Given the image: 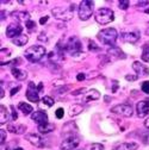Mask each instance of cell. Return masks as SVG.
Returning a JSON list of instances; mask_svg holds the SVG:
<instances>
[{"label": "cell", "mask_w": 149, "mask_h": 150, "mask_svg": "<svg viewBox=\"0 0 149 150\" xmlns=\"http://www.w3.org/2000/svg\"><path fill=\"white\" fill-rule=\"evenodd\" d=\"M56 45H57L56 47L57 49H60L63 52H69V55L73 56V57H75L77 55H82V52H81V42L75 36L69 37V38L66 40V41L65 40L59 41Z\"/></svg>", "instance_id": "obj_1"}, {"label": "cell", "mask_w": 149, "mask_h": 150, "mask_svg": "<svg viewBox=\"0 0 149 150\" xmlns=\"http://www.w3.org/2000/svg\"><path fill=\"white\" fill-rule=\"evenodd\" d=\"M98 40L105 44V45H110L111 47H115L116 41L118 38V32L116 29L114 28H107V29H103L98 32Z\"/></svg>", "instance_id": "obj_2"}, {"label": "cell", "mask_w": 149, "mask_h": 150, "mask_svg": "<svg viewBox=\"0 0 149 150\" xmlns=\"http://www.w3.org/2000/svg\"><path fill=\"white\" fill-rule=\"evenodd\" d=\"M44 55H45V49L42 45H32V47L28 48L24 52L25 59L32 63L40 62L43 59Z\"/></svg>", "instance_id": "obj_3"}, {"label": "cell", "mask_w": 149, "mask_h": 150, "mask_svg": "<svg viewBox=\"0 0 149 150\" xmlns=\"http://www.w3.org/2000/svg\"><path fill=\"white\" fill-rule=\"evenodd\" d=\"M115 19V13L112 10H110L107 7L99 8L96 12V22L100 25H106L111 22H114Z\"/></svg>", "instance_id": "obj_4"}, {"label": "cell", "mask_w": 149, "mask_h": 150, "mask_svg": "<svg viewBox=\"0 0 149 150\" xmlns=\"http://www.w3.org/2000/svg\"><path fill=\"white\" fill-rule=\"evenodd\" d=\"M51 14L62 22H68L73 18V6L70 7H54L51 10Z\"/></svg>", "instance_id": "obj_5"}, {"label": "cell", "mask_w": 149, "mask_h": 150, "mask_svg": "<svg viewBox=\"0 0 149 150\" xmlns=\"http://www.w3.org/2000/svg\"><path fill=\"white\" fill-rule=\"evenodd\" d=\"M93 7H94V3L91 1V0H84L81 1V4L79 5V18L81 21H88L89 17L93 13Z\"/></svg>", "instance_id": "obj_6"}, {"label": "cell", "mask_w": 149, "mask_h": 150, "mask_svg": "<svg viewBox=\"0 0 149 150\" xmlns=\"http://www.w3.org/2000/svg\"><path fill=\"white\" fill-rule=\"evenodd\" d=\"M111 112L115 115H119V116H123V117H131L134 115V110L130 105H126V104H119V105H116L111 108Z\"/></svg>", "instance_id": "obj_7"}, {"label": "cell", "mask_w": 149, "mask_h": 150, "mask_svg": "<svg viewBox=\"0 0 149 150\" xmlns=\"http://www.w3.org/2000/svg\"><path fill=\"white\" fill-rule=\"evenodd\" d=\"M26 98L31 101V103H37L40 104V91L36 87V85L33 82H30L26 89Z\"/></svg>", "instance_id": "obj_8"}, {"label": "cell", "mask_w": 149, "mask_h": 150, "mask_svg": "<svg viewBox=\"0 0 149 150\" xmlns=\"http://www.w3.org/2000/svg\"><path fill=\"white\" fill-rule=\"evenodd\" d=\"M26 141H29L32 145L37 148H44L47 144V139L41 136V134H29L26 135Z\"/></svg>", "instance_id": "obj_9"}, {"label": "cell", "mask_w": 149, "mask_h": 150, "mask_svg": "<svg viewBox=\"0 0 149 150\" xmlns=\"http://www.w3.org/2000/svg\"><path fill=\"white\" fill-rule=\"evenodd\" d=\"M79 131L78 126L75 123H73V122H68L63 125L62 127V136L66 137V138H69V137H77L75 134Z\"/></svg>", "instance_id": "obj_10"}, {"label": "cell", "mask_w": 149, "mask_h": 150, "mask_svg": "<svg viewBox=\"0 0 149 150\" xmlns=\"http://www.w3.org/2000/svg\"><path fill=\"white\" fill-rule=\"evenodd\" d=\"M121 38L123 42L126 43H136L140 40V32L137 30H133V31H123L121 35Z\"/></svg>", "instance_id": "obj_11"}, {"label": "cell", "mask_w": 149, "mask_h": 150, "mask_svg": "<svg viewBox=\"0 0 149 150\" xmlns=\"http://www.w3.org/2000/svg\"><path fill=\"white\" fill-rule=\"evenodd\" d=\"M80 139L78 137H69L66 138L62 143H61V150H75L79 146Z\"/></svg>", "instance_id": "obj_12"}, {"label": "cell", "mask_w": 149, "mask_h": 150, "mask_svg": "<svg viewBox=\"0 0 149 150\" xmlns=\"http://www.w3.org/2000/svg\"><path fill=\"white\" fill-rule=\"evenodd\" d=\"M23 26L19 24H10L6 28V36L10 37V38H16V37L23 35Z\"/></svg>", "instance_id": "obj_13"}, {"label": "cell", "mask_w": 149, "mask_h": 150, "mask_svg": "<svg viewBox=\"0 0 149 150\" xmlns=\"http://www.w3.org/2000/svg\"><path fill=\"white\" fill-rule=\"evenodd\" d=\"M107 57H111L112 61H116V60H124L126 59V55L123 52V50L118 47H111L109 50H107Z\"/></svg>", "instance_id": "obj_14"}, {"label": "cell", "mask_w": 149, "mask_h": 150, "mask_svg": "<svg viewBox=\"0 0 149 150\" xmlns=\"http://www.w3.org/2000/svg\"><path fill=\"white\" fill-rule=\"evenodd\" d=\"M136 112L140 118H144L149 115V100H142L138 101L136 105Z\"/></svg>", "instance_id": "obj_15"}, {"label": "cell", "mask_w": 149, "mask_h": 150, "mask_svg": "<svg viewBox=\"0 0 149 150\" xmlns=\"http://www.w3.org/2000/svg\"><path fill=\"white\" fill-rule=\"evenodd\" d=\"M31 119L37 123L38 125L41 124H44V123H48V115L45 113L44 111H36V112H32L31 113Z\"/></svg>", "instance_id": "obj_16"}, {"label": "cell", "mask_w": 149, "mask_h": 150, "mask_svg": "<svg viewBox=\"0 0 149 150\" xmlns=\"http://www.w3.org/2000/svg\"><path fill=\"white\" fill-rule=\"evenodd\" d=\"M63 51H61L60 49H55V50H53L51 52H49V55H48V59H49V61L53 63V64H59L60 63V61H62L63 60Z\"/></svg>", "instance_id": "obj_17"}, {"label": "cell", "mask_w": 149, "mask_h": 150, "mask_svg": "<svg viewBox=\"0 0 149 150\" xmlns=\"http://www.w3.org/2000/svg\"><path fill=\"white\" fill-rule=\"evenodd\" d=\"M133 69L138 75H149V68L145 64H143V63H141L138 61H135L133 63Z\"/></svg>", "instance_id": "obj_18"}, {"label": "cell", "mask_w": 149, "mask_h": 150, "mask_svg": "<svg viewBox=\"0 0 149 150\" xmlns=\"http://www.w3.org/2000/svg\"><path fill=\"white\" fill-rule=\"evenodd\" d=\"M138 148L137 143L134 142H125V143H119L114 146V150H136Z\"/></svg>", "instance_id": "obj_19"}, {"label": "cell", "mask_w": 149, "mask_h": 150, "mask_svg": "<svg viewBox=\"0 0 149 150\" xmlns=\"http://www.w3.org/2000/svg\"><path fill=\"white\" fill-rule=\"evenodd\" d=\"M11 16L18 22H25L26 23L28 21H30V14L25 11H14V12H12Z\"/></svg>", "instance_id": "obj_20"}, {"label": "cell", "mask_w": 149, "mask_h": 150, "mask_svg": "<svg viewBox=\"0 0 149 150\" xmlns=\"http://www.w3.org/2000/svg\"><path fill=\"white\" fill-rule=\"evenodd\" d=\"M37 130H38V132L41 135H45V134H49V132H53L55 130V125L53 123H44V124H41L37 126Z\"/></svg>", "instance_id": "obj_21"}, {"label": "cell", "mask_w": 149, "mask_h": 150, "mask_svg": "<svg viewBox=\"0 0 149 150\" xmlns=\"http://www.w3.org/2000/svg\"><path fill=\"white\" fill-rule=\"evenodd\" d=\"M9 131L12 134H16V135H22L26 131V126L23 125V124H19V125H14V124H9L7 126Z\"/></svg>", "instance_id": "obj_22"}, {"label": "cell", "mask_w": 149, "mask_h": 150, "mask_svg": "<svg viewBox=\"0 0 149 150\" xmlns=\"http://www.w3.org/2000/svg\"><path fill=\"white\" fill-rule=\"evenodd\" d=\"M11 73H12V75L14 76V79L19 80V81H23V80H25L28 78V74H26L25 70H22L19 68H16V67H13L11 69Z\"/></svg>", "instance_id": "obj_23"}, {"label": "cell", "mask_w": 149, "mask_h": 150, "mask_svg": "<svg viewBox=\"0 0 149 150\" xmlns=\"http://www.w3.org/2000/svg\"><path fill=\"white\" fill-rule=\"evenodd\" d=\"M99 98H100L99 91H97V89H89L86 93V96L84 98V101H94V100H98Z\"/></svg>", "instance_id": "obj_24"}, {"label": "cell", "mask_w": 149, "mask_h": 150, "mask_svg": "<svg viewBox=\"0 0 149 150\" xmlns=\"http://www.w3.org/2000/svg\"><path fill=\"white\" fill-rule=\"evenodd\" d=\"M29 41V37L26 35H21V36H18L16 37V38L12 40V43L17 47H22V45H25Z\"/></svg>", "instance_id": "obj_25"}, {"label": "cell", "mask_w": 149, "mask_h": 150, "mask_svg": "<svg viewBox=\"0 0 149 150\" xmlns=\"http://www.w3.org/2000/svg\"><path fill=\"white\" fill-rule=\"evenodd\" d=\"M82 111H84V106L82 105H79V104L72 105L70 108H69V116L70 117H75V116L80 115Z\"/></svg>", "instance_id": "obj_26"}, {"label": "cell", "mask_w": 149, "mask_h": 150, "mask_svg": "<svg viewBox=\"0 0 149 150\" xmlns=\"http://www.w3.org/2000/svg\"><path fill=\"white\" fill-rule=\"evenodd\" d=\"M18 108H19V110L23 112V115H24V116L30 115L31 112L33 111V108H32V106H31L30 104H28V103H23V101L18 104Z\"/></svg>", "instance_id": "obj_27"}, {"label": "cell", "mask_w": 149, "mask_h": 150, "mask_svg": "<svg viewBox=\"0 0 149 150\" xmlns=\"http://www.w3.org/2000/svg\"><path fill=\"white\" fill-rule=\"evenodd\" d=\"M54 104H55L54 99L51 97H49V96H45V97L42 98V100L40 103V106H42V107H51V106H54Z\"/></svg>", "instance_id": "obj_28"}, {"label": "cell", "mask_w": 149, "mask_h": 150, "mask_svg": "<svg viewBox=\"0 0 149 150\" xmlns=\"http://www.w3.org/2000/svg\"><path fill=\"white\" fill-rule=\"evenodd\" d=\"M7 120H9V112H7V108L1 105V106H0V123L5 124Z\"/></svg>", "instance_id": "obj_29"}, {"label": "cell", "mask_w": 149, "mask_h": 150, "mask_svg": "<svg viewBox=\"0 0 149 150\" xmlns=\"http://www.w3.org/2000/svg\"><path fill=\"white\" fill-rule=\"evenodd\" d=\"M85 150H104V146L100 143H92V144H88L85 148Z\"/></svg>", "instance_id": "obj_30"}, {"label": "cell", "mask_w": 149, "mask_h": 150, "mask_svg": "<svg viewBox=\"0 0 149 150\" xmlns=\"http://www.w3.org/2000/svg\"><path fill=\"white\" fill-rule=\"evenodd\" d=\"M142 60L144 62H149V45H145L142 51Z\"/></svg>", "instance_id": "obj_31"}, {"label": "cell", "mask_w": 149, "mask_h": 150, "mask_svg": "<svg viewBox=\"0 0 149 150\" xmlns=\"http://www.w3.org/2000/svg\"><path fill=\"white\" fill-rule=\"evenodd\" d=\"M88 49L92 50V51H99L100 50V48L94 42H93V41H88Z\"/></svg>", "instance_id": "obj_32"}, {"label": "cell", "mask_w": 149, "mask_h": 150, "mask_svg": "<svg viewBox=\"0 0 149 150\" xmlns=\"http://www.w3.org/2000/svg\"><path fill=\"white\" fill-rule=\"evenodd\" d=\"M25 26H26V29H28L29 31H35V29H36V24H35V22L31 21V19L25 23Z\"/></svg>", "instance_id": "obj_33"}, {"label": "cell", "mask_w": 149, "mask_h": 150, "mask_svg": "<svg viewBox=\"0 0 149 150\" xmlns=\"http://www.w3.org/2000/svg\"><path fill=\"white\" fill-rule=\"evenodd\" d=\"M118 6H119L121 10H126L129 7V1H128V0H119Z\"/></svg>", "instance_id": "obj_34"}, {"label": "cell", "mask_w": 149, "mask_h": 150, "mask_svg": "<svg viewBox=\"0 0 149 150\" xmlns=\"http://www.w3.org/2000/svg\"><path fill=\"white\" fill-rule=\"evenodd\" d=\"M141 89L145 93V94H149V81H143L142 86H141Z\"/></svg>", "instance_id": "obj_35"}, {"label": "cell", "mask_w": 149, "mask_h": 150, "mask_svg": "<svg viewBox=\"0 0 149 150\" xmlns=\"http://www.w3.org/2000/svg\"><path fill=\"white\" fill-rule=\"evenodd\" d=\"M0 142H1V145L5 144L6 142V131L5 130H0Z\"/></svg>", "instance_id": "obj_36"}, {"label": "cell", "mask_w": 149, "mask_h": 150, "mask_svg": "<svg viewBox=\"0 0 149 150\" xmlns=\"http://www.w3.org/2000/svg\"><path fill=\"white\" fill-rule=\"evenodd\" d=\"M63 115H65V110H63L62 107L57 108V110H56V112H55V116H56V118H59V119L63 118Z\"/></svg>", "instance_id": "obj_37"}, {"label": "cell", "mask_w": 149, "mask_h": 150, "mask_svg": "<svg viewBox=\"0 0 149 150\" xmlns=\"http://www.w3.org/2000/svg\"><path fill=\"white\" fill-rule=\"evenodd\" d=\"M82 92H87L86 88H80V89H75V91H73L70 94L72 96H79V94H82Z\"/></svg>", "instance_id": "obj_38"}, {"label": "cell", "mask_w": 149, "mask_h": 150, "mask_svg": "<svg viewBox=\"0 0 149 150\" xmlns=\"http://www.w3.org/2000/svg\"><path fill=\"white\" fill-rule=\"evenodd\" d=\"M10 110H11V116H12V119H13V120H17L18 115H17V112H16L14 106H10Z\"/></svg>", "instance_id": "obj_39"}, {"label": "cell", "mask_w": 149, "mask_h": 150, "mask_svg": "<svg viewBox=\"0 0 149 150\" xmlns=\"http://www.w3.org/2000/svg\"><path fill=\"white\" fill-rule=\"evenodd\" d=\"M68 89H69L68 86H63V87H61V88H59V89L56 91V94H63V93H66Z\"/></svg>", "instance_id": "obj_40"}, {"label": "cell", "mask_w": 149, "mask_h": 150, "mask_svg": "<svg viewBox=\"0 0 149 150\" xmlns=\"http://www.w3.org/2000/svg\"><path fill=\"white\" fill-rule=\"evenodd\" d=\"M125 79H126L128 81H136V80L138 79V76H137L136 74H135V75H126Z\"/></svg>", "instance_id": "obj_41"}, {"label": "cell", "mask_w": 149, "mask_h": 150, "mask_svg": "<svg viewBox=\"0 0 149 150\" xmlns=\"http://www.w3.org/2000/svg\"><path fill=\"white\" fill-rule=\"evenodd\" d=\"M38 41H41V42H48V37H45V32H42L38 36Z\"/></svg>", "instance_id": "obj_42"}, {"label": "cell", "mask_w": 149, "mask_h": 150, "mask_svg": "<svg viewBox=\"0 0 149 150\" xmlns=\"http://www.w3.org/2000/svg\"><path fill=\"white\" fill-rule=\"evenodd\" d=\"M86 79V75L84 74V73H79L78 75H77V80L78 81H84Z\"/></svg>", "instance_id": "obj_43"}, {"label": "cell", "mask_w": 149, "mask_h": 150, "mask_svg": "<svg viewBox=\"0 0 149 150\" xmlns=\"http://www.w3.org/2000/svg\"><path fill=\"white\" fill-rule=\"evenodd\" d=\"M21 86H17V87H14V88H12L11 89V97H13V96H16V93L18 92V91H21Z\"/></svg>", "instance_id": "obj_44"}, {"label": "cell", "mask_w": 149, "mask_h": 150, "mask_svg": "<svg viewBox=\"0 0 149 150\" xmlns=\"http://www.w3.org/2000/svg\"><path fill=\"white\" fill-rule=\"evenodd\" d=\"M48 18H49L48 16H44V17L42 18V19L40 21V23H41V24H45V23H47V21H48Z\"/></svg>", "instance_id": "obj_45"}, {"label": "cell", "mask_w": 149, "mask_h": 150, "mask_svg": "<svg viewBox=\"0 0 149 150\" xmlns=\"http://www.w3.org/2000/svg\"><path fill=\"white\" fill-rule=\"evenodd\" d=\"M143 142L145 143V144H149V132L144 136V138H143Z\"/></svg>", "instance_id": "obj_46"}, {"label": "cell", "mask_w": 149, "mask_h": 150, "mask_svg": "<svg viewBox=\"0 0 149 150\" xmlns=\"http://www.w3.org/2000/svg\"><path fill=\"white\" fill-rule=\"evenodd\" d=\"M118 88V81H114V88H112V92H116V89Z\"/></svg>", "instance_id": "obj_47"}, {"label": "cell", "mask_w": 149, "mask_h": 150, "mask_svg": "<svg viewBox=\"0 0 149 150\" xmlns=\"http://www.w3.org/2000/svg\"><path fill=\"white\" fill-rule=\"evenodd\" d=\"M148 4H149V1H141V3L137 4V6H145V5H148Z\"/></svg>", "instance_id": "obj_48"}, {"label": "cell", "mask_w": 149, "mask_h": 150, "mask_svg": "<svg viewBox=\"0 0 149 150\" xmlns=\"http://www.w3.org/2000/svg\"><path fill=\"white\" fill-rule=\"evenodd\" d=\"M144 126H145L147 129H149V117L145 119V122H144Z\"/></svg>", "instance_id": "obj_49"}, {"label": "cell", "mask_w": 149, "mask_h": 150, "mask_svg": "<svg viewBox=\"0 0 149 150\" xmlns=\"http://www.w3.org/2000/svg\"><path fill=\"white\" fill-rule=\"evenodd\" d=\"M0 93H1V94H0V98H4V96H5V93H4V89H3V86H1V89H0Z\"/></svg>", "instance_id": "obj_50"}, {"label": "cell", "mask_w": 149, "mask_h": 150, "mask_svg": "<svg viewBox=\"0 0 149 150\" xmlns=\"http://www.w3.org/2000/svg\"><path fill=\"white\" fill-rule=\"evenodd\" d=\"M1 150H10V148H9L6 144H3V145H1Z\"/></svg>", "instance_id": "obj_51"}, {"label": "cell", "mask_w": 149, "mask_h": 150, "mask_svg": "<svg viewBox=\"0 0 149 150\" xmlns=\"http://www.w3.org/2000/svg\"><path fill=\"white\" fill-rule=\"evenodd\" d=\"M37 88H38V91L41 92V91L43 89V83H42V82H40V85H38V86H37Z\"/></svg>", "instance_id": "obj_52"}, {"label": "cell", "mask_w": 149, "mask_h": 150, "mask_svg": "<svg viewBox=\"0 0 149 150\" xmlns=\"http://www.w3.org/2000/svg\"><path fill=\"white\" fill-rule=\"evenodd\" d=\"M5 18H6V17H5V12L1 11V21H5Z\"/></svg>", "instance_id": "obj_53"}, {"label": "cell", "mask_w": 149, "mask_h": 150, "mask_svg": "<svg viewBox=\"0 0 149 150\" xmlns=\"http://www.w3.org/2000/svg\"><path fill=\"white\" fill-rule=\"evenodd\" d=\"M14 150H24V149H23V148H16Z\"/></svg>", "instance_id": "obj_54"}]
</instances>
